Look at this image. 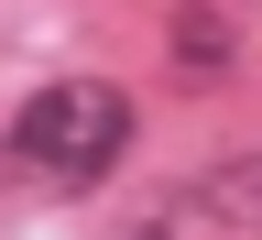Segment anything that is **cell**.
<instances>
[{"instance_id": "7a4b0ae2", "label": "cell", "mask_w": 262, "mask_h": 240, "mask_svg": "<svg viewBox=\"0 0 262 240\" xmlns=\"http://www.w3.org/2000/svg\"><path fill=\"white\" fill-rule=\"evenodd\" d=\"M196 208L229 240H262V153H219L208 175H196Z\"/></svg>"}, {"instance_id": "6da1fadb", "label": "cell", "mask_w": 262, "mask_h": 240, "mask_svg": "<svg viewBox=\"0 0 262 240\" xmlns=\"http://www.w3.org/2000/svg\"><path fill=\"white\" fill-rule=\"evenodd\" d=\"M120 153H131V98L98 88V77H55L44 98H22V120H11V175L44 186V197L110 186Z\"/></svg>"}, {"instance_id": "3957f363", "label": "cell", "mask_w": 262, "mask_h": 240, "mask_svg": "<svg viewBox=\"0 0 262 240\" xmlns=\"http://www.w3.org/2000/svg\"><path fill=\"white\" fill-rule=\"evenodd\" d=\"M229 55H241V22H229L219 0H186V11H175V66L208 88V77H229Z\"/></svg>"}]
</instances>
